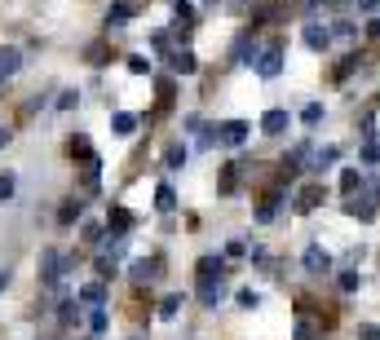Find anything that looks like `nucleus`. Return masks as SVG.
Segmentation results:
<instances>
[{
    "label": "nucleus",
    "instance_id": "obj_1",
    "mask_svg": "<svg viewBox=\"0 0 380 340\" xmlns=\"http://www.w3.org/2000/svg\"><path fill=\"white\" fill-rule=\"evenodd\" d=\"M62 274H67V257H62V252H53V248H44L40 252V278H44V287H58V283H62Z\"/></svg>",
    "mask_w": 380,
    "mask_h": 340
},
{
    "label": "nucleus",
    "instance_id": "obj_2",
    "mask_svg": "<svg viewBox=\"0 0 380 340\" xmlns=\"http://www.w3.org/2000/svg\"><path fill=\"white\" fill-rule=\"evenodd\" d=\"M225 296V278H199V305L204 309H217Z\"/></svg>",
    "mask_w": 380,
    "mask_h": 340
},
{
    "label": "nucleus",
    "instance_id": "obj_3",
    "mask_svg": "<svg viewBox=\"0 0 380 340\" xmlns=\"http://www.w3.org/2000/svg\"><path fill=\"white\" fill-rule=\"evenodd\" d=\"M257 71L266 80H275L279 71H283V44H270V49H261V58H257Z\"/></svg>",
    "mask_w": 380,
    "mask_h": 340
},
{
    "label": "nucleus",
    "instance_id": "obj_4",
    "mask_svg": "<svg viewBox=\"0 0 380 340\" xmlns=\"http://www.w3.org/2000/svg\"><path fill=\"white\" fill-rule=\"evenodd\" d=\"M230 58H234V67H252L257 58H261V53H257V35L243 31L239 40H234V53H230Z\"/></svg>",
    "mask_w": 380,
    "mask_h": 340
},
{
    "label": "nucleus",
    "instance_id": "obj_5",
    "mask_svg": "<svg viewBox=\"0 0 380 340\" xmlns=\"http://www.w3.org/2000/svg\"><path fill=\"white\" fill-rule=\"evenodd\" d=\"M288 124H292V115L283 111V106H275V111L261 115V133H266V137H283V133H288Z\"/></svg>",
    "mask_w": 380,
    "mask_h": 340
},
{
    "label": "nucleus",
    "instance_id": "obj_6",
    "mask_svg": "<svg viewBox=\"0 0 380 340\" xmlns=\"http://www.w3.org/2000/svg\"><path fill=\"white\" fill-rule=\"evenodd\" d=\"M323 199H327V186H323V181H310V186H301V194H296V208L310 212V208H318Z\"/></svg>",
    "mask_w": 380,
    "mask_h": 340
},
{
    "label": "nucleus",
    "instance_id": "obj_7",
    "mask_svg": "<svg viewBox=\"0 0 380 340\" xmlns=\"http://www.w3.org/2000/svg\"><path fill=\"white\" fill-rule=\"evenodd\" d=\"M305 44H310L314 49V53H323V49L331 44V27H323V22H305Z\"/></svg>",
    "mask_w": 380,
    "mask_h": 340
},
{
    "label": "nucleus",
    "instance_id": "obj_8",
    "mask_svg": "<svg viewBox=\"0 0 380 340\" xmlns=\"http://www.w3.org/2000/svg\"><path fill=\"white\" fill-rule=\"evenodd\" d=\"M217 133H221V142H225V146H243V142H248V133H252V128H248L243 119H225V124H221Z\"/></svg>",
    "mask_w": 380,
    "mask_h": 340
},
{
    "label": "nucleus",
    "instance_id": "obj_9",
    "mask_svg": "<svg viewBox=\"0 0 380 340\" xmlns=\"http://www.w3.org/2000/svg\"><path fill=\"white\" fill-rule=\"evenodd\" d=\"M301 261H305V270H310V274H327V270H331V257L318 248V243H314V248H305Z\"/></svg>",
    "mask_w": 380,
    "mask_h": 340
},
{
    "label": "nucleus",
    "instance_id": "obj_10",
    "mask_svg": "<svg viewBox=\"0 0 380 340\" xmlns=\"http://www.w3.org/2000/svg\"><path fill=\"white\" fill-rule=\"evenodd\" d=\"M345 212H349V216H359V221H372V216H376V203H372V199H359V194H349Z\"/></svg>",
    "mask_w": 380,
    "mask_h": 340
},
{
    "label": "nucleus",
    "instance_id": "obj_11",
    "mask_svg": "<svg viewBox=\"0 0 380 340\" xmlns=\"http://www.w3.org/2000/svg\"><path fill=\"white\" fill-rule=\"evenodd\" d=\"M18 67H22V53H18V49H14V44H5V49H0V76H5V80H9V76H14V71H18Z\"/></svg>",
    "mask_w": 380,
    "mask_h": 340
},
{
    "label": "nucleus",
    "instance_id": "obj_12",
    "mask_svg": "<svg viewBox=\"0 0 380 340\" xmlns=\"http://www.w3.org/2000/svg\"><path fill=\"white\" fill-rule=\"evenodd\" d=\"M133 14H137V5H133V0H120V5H115L111 14H106V27H124V22L133 18Z\"/></svg>",
    "mask_w": 380,
    "mask_h": 340
},
{
    "label": "nucleus",
    "instance_id": "obj_13",
    "mask_svg": "<svg viewBox=\"0 0 380 340\" xmlns=\"http://www.w3.org/2000/svg\"><path fill=\"white\" fill-rule=\"evenodd\" d=\"M133 278H137V283H150V278H159V257L133 261Z\"/></svg>",
    "mask_w": 380,
    "mask_h": 340
},
{
    "label": "nucleus",
    "instance_id": "obj_14",
    "mask_svg": "<svg viewBox=\"0 0 380 340\" xmlns=\"http://www.w3.org/2000/svg\"><path fill=\"white\" fill-rule=\"evenodd\" d=\"M102 300H106V287H102V283H89V287H80V305H89V309H102Z\"/></svg>",
    "mask_w": 380,
    "mask_h": 340
},
{
    "label": "nucleus",
    "instance_id": "obj_15",
    "mask_svg": "<svg viewBox=\"0 0 380 340\" xmlns=\"http://www.w3.org/2000/svg\"><path fill=\"white\" fill-rule=\"evenodd\" d=\"M133 230V212L128 208H111V235H128Z\"/></svg>",
    "mask_w": 380,
    "mask_h": 340
},
{
    "label": "nucleus",
    "instance_id": "obj_16",
    "mask_svg": "<svg viewBox=\"0 0 380 340\" xmlns=\"http://www.w3.org/2000/svg\"><path fill=\"white\" fill-rule=\"evenodd\" d=\"M182 164H186V146H182V142H173L169 151H164V168H169V173H177Z\"/></svg>",
    "mask_w": 380,
    "mask_h": 340
},
{
    "label": "nucleus",
    "instance_id": "obj_17",
    "mask_svg": "<svg viewBox=\"0 0 380 340\" xmlns=\"http://www.w3.org/2000/svg\"><path fill=\"white\" fill-rule=\"evenodd\" d=\"M199 278H225V261L221 257H204L199 261Z\"/></svg>",
    "mask_w": 380,
    "mask_h": 340
},
{
    "label": "nucleus",
    "instance_id": "obj_18",
    "mask_svg": "<svg viewBox=\"0 0 380 340\" xmlns=\"http://www.w3.org/2000/svg\"><path fill=\"white\" fill-rule=\"evenodd\" d=\"M177 76H195V67H199V58L195 53H173V62H169Z\"/></svg>",
    "mask_w": 380,
    "mask_h": 340
},
{
    "label": "nucleus",
    "instance_id": "obj_19",
    "mask_svg": "<svg viewBox=\"0 0 380 340\" xmlns=\"http://www.w3.org/2000/svg\"><path fill=\"white\" fill-rule=\"evenodd\" d=\"M111 128L120 133V137H133V128H137V115H128V111H120V115L111 119Z\"/></svg>",
    "mask_w": 380,
    "mask_h": 340
},
{
    "label": "nucleus",
    "instance_id": "obj_20",
    "mask_svg": "<svg viewBox=\"0 0 380 340\" xmlns=\"http://www.w3.org/2000/svg\"><path fill=\"white\" fill-rule=\"evenodd\" d=\"M155 208H159V212H173V208H177L173 186H159V190H155Z\"/></svg>",
    "mask_w": 380,
    "mask_h": 340
},
{
    "label": "nucleus",
    "instance_id": "obj_21",
    "mask_svg": "<svg viewBox=\"0 0 380 340\" xmlns=\"http://www.w3.org/2000/svg\"><path fill=\"white\" fill-rule=\"evenodd\" d=\"M301 124H305V128H318V124H323V106H318V102H310V106L301 111Z\"/></svg>",
    "mask_w": 380,
    "mask_h": 340
},
{
    "label": "nucleus",
    "instance_id": "obj_22",
    "mask_svg": "<svg viewBox=\"0 0 380 340\" xmlns=\"http://www.w3.org/2000/svg\"><path fill=\"white\" fill-rule=\"evenodd\" d=\"M336 160H340V151H336V146H327V151H318V155H314V168L323 173V168H331Z\"/></svg>",
    "mask_w": 380,
    "mask_h": 340
},
{
    "label": "nucleus",
    "instance_id": "obj_23",
    "mask_svg": "<svg viewBox=\"0 0 380 340\" xmlns=\"http://www.w3.org/2000/svg\"><path fill=\"white\" fill-rule=\"evenodd\" d=\"M363 181H367V177L359 173V168H345V177H340V186H345V194H354V190L363 186Z\"/></svg>",
    "mask_w": 380,
    "mask_h": 340
},
{
    "label": "nucleus",
    "instance_id": "obj_24",
    "mask_svg": "<svg viewBox=\"0 0 380 340\" xmlns=\"http://www.w3.org/2000/svg\"><path fill=\"white\" fill-rule=\"evenodd\" d=\"M275 212H279V194H270V199L257 208V221H275Z\"/></svg>",
    "mask_w": 380,
    "mask_h": 340
},
{
    "label": "nucleus",
    "instance_id": "obj_25",
    "mask_svg": "<svg viewBox=\"0 0 380 340\" xmlns=\"http://www.w3.org/2000/svg\"><path fill=\"white\" fill-rule=\"evenodd\" d=\"M354 35H359L354 22H331V40H354Z\"/></svg>",
    "mask_w": 380,
    "mask_h": 340
},
{
    "label": "nucleus",
    "instance_id": "obj_26",
    "mask_svg": "<svg viewBox=\"0 0 380 340\" xmlns=\"http://www.w3.org/2000/svg\"><path fill=\"white\" fill-rule=\"evenodd\" d=\"M89 327H93V336H102L106 327H111V318H106V309H93V314H89Z\"/></svg>",
    "mask_w": 380,
    "mask_h": 340
},
{
    "label": "nucleus",
    "instance_id": "obj_27",
    "mask_svg": "<svg viewBox=\"0 0 380 340\" xmlns=\"http://www.w3.org/2000/svg\"><path fill=\"white\" fill-rule=\"evenodd\" d=\"M234 300H239V305H243V309H257V305H261V296H257V291H252V287H243V291H234Z\"/></svg>",
    "mask_w": 380,
    "mask_h": 340
},
{
    "label": "nucleus",
    "instance_id": "obj_28",
    "mask_svg": "<svg viewBox=\"0 0 380 340\" xmlns=\"http://www.w3.org/2000/svg\"><path fill=\"white\" fill-rule=\"evenodd\" d=\"M124 62H128V71H133V76H146V71H150V62H146L141 53H128Z\"/></svg>",
    "mask_w": 380,
    "mask_h": 340
},
{
    "label": "nucleus",
    "instance_id": "obj_29",
    "mask_svg": "<svg viewBox=\"0 0 380 340\" xmlns=\"http://www.w3.org/2000/svg\"><path fill=\"white\" fill-rule=\"evenodd\" d=\"M363 164H380V142H376V137H367V146H363Z\"/></svg>",
    "mask_w": 380,
    "mask_h": 340
},
{
    "label": "nucleus",
    "instance_id": "obj_30",
    "mask_svg": "<svg viewBox=\"0 0 380 340\" xmlns=\"http://www.w3.org/2000/svg\"><path fill=\"white\" fill-rule=\"evenodd\" d=\"M177 309H182V296H164V305H159V314H164V318H173Z\"/></svg>",
    "mask_w": 380,
    "mask_h": 340
},
{
    "label": "nucleus",
    "instance_id": "obj_31",
    "mask_svg": "<svg viewBox=\"0 0 380 340\" xmlns=\"http://www.w3.org/2000/svg\"><path fill=\"white\" fill-rule=\"evenodd\" d=\"M80 212H85V203H76V199H71V203H67V208H62V212H58V216H62V221H76V216H80Z\"/></svg>",
    "mask_w": 380,
    "mask_h": 340
},
{
    "label": "nucleus",
    "instance_id": "obj_32",
    "mask_svg": "<svg viewBox=\"0 0 380 340\" xmlns=\"http://www.w3.org/2000/svg\"><path fill=\"white\" fill-rule=\"evenodd\" d=\"M359 340H380V323H363L359 327Z\"/></svg>",
    "mask_w": 380,
    "mask_h": 340
},
{
    "label": "nucleus",
    "instance_id": "obj_33",
    "mask_svg": "<svg viewBox=\"0 0 380 340\" xmlns=\"http://www.w3.org/2000/svg\"><path fill=\"white\" fill-rule=\"evenodd\" d=\"M340 291H359V274H354V270L340 274Z\"/></svg>",
    "mask_w": 380,
    "mask_h": 340
},
{
    "label": "nucleus",
    "instance_id": "obj_34",
    "mask_svg": "<svg viewBox=\"0 0 380 340\" xmlns=\"http://www.w3.org/2000/svg\"><path fill=\"white\" fill-rule=\"evenodd\" d=\"M9 194H14V177H9V173H0V203H5Z\"/></svg>",
    "mask_w": 380,
    "mask_h": 340
},
{
    "label": "nucleus",
    "instance_id": "obj_35",
    "mask_svg": "<svg viewBox=\"0 0 380 340\" xmlns=\"http://www.w3.org/2000/svg\"><path fill=\"white\" fill-rule=\"evenodd\" d=\"M292 336H296V340H314V327H310V323H296Z\"/></svg>",
    "mask_w": 380,
    "mask_h": 340
},
{
    "label": "nucleus",
    "instance_id": "obj_36",
    "mask_svg": "<svg viewBox=\"0 0 380 340\" xmlns=\"http://www.w3.org/2000/svg\"><path fill=\"white\" fill-rule=\"evenodd\" d=\"M173 9H177V18H182V22H190V18H195V14H190V5H186V0H173Z\"/></svg>",
    "mask_w": 380,
    "mask_h": 340
},
{
    "label": "nucleus",
    "instance_id": "obj_37",
    "mask_svg": "<svg viewBox=\"0 0 380 340\" xmlns=\"http://www.w3.org/2000/svg\"><path fill=\"white\" fill-rule=\"evenodd\" d=\"M359 9L363 14H380V0H359Z\"/></svg>",
    "mask_w": 380,
    "mask_h": 340
},
{
    "label": "nucleus",
    "instance_id": "obj_38",
    "mask_svg": "<svg viewBox=\"0 0 380 340\" xmlns=\"http://www.w3.org/2000/svg\"><path fill=\"white\" fill-rule=\"evenodd\" d=\"M367 35H380V18H372V22H367Z\"/></svg>",
    "mask_w": 380,
    "mask_h": 340
},
{
    "label": "nucleus",
    "instance_id": "obj_39",
    "mask_svg": "<svg viewBox=\"0 0 380 340\" xmlns=\"http://www.w3.org/2000/svg\"><path fill=\"white\" fill-rule=\"evenodd\" d=\"M9 287V270H0V291H5Z\"/></svg>",
    "mask_w": 380,
    "mask_h": 340
},
{
    "label": "nucleus",
    "instance_id": "obj_40",
    "mask_svg": "<svg viewBox=\"0 0 380 340\" xmlns=\"http://www.w3.org/2000/svg\"><path fill=\"white\" fill-rule=\"evenodd\" d=\"M248 5H252V0H234V9H248Z\"/></svg>",
    "mask_w": 380,
    "mask_h": 340
},
{
    "label": "nucleus",
    "instance_id": "obj_41",
    "mask_svg": "<svg viewBox=\"0 0 380 340\" xmlns=\"http://www.w3.org/2000/svg\"><path fill=\"white\" fill-rule=\"evenodd\" d=\"M0 146H9V133L5 128H0Z\"/></svg>",
    "mask_w": 380,
    "mask_h": 340
},
{
    "label": "nucleus",
    "instance_id": "obj_42",
    "mask_svg": "<svg viewBox=\"0 0 380 340\" xmlns=\"http://www.w3.org/2000/svg\"><path fill=\"white\" fill-rule=\"evenodd\" d=\"M204 5H217V0H204Z\"/></svg>",
    "mask_w": 380,
    "mask_h": 340
},
{
    "label": "nucleus",
    "instance_id": "obj_43",
    "mask_svg": "<svg viewBox=\"0 0 380 340\" xmlns=\"http://www.w3.org/2000/svg\"><path fill=\"white\" fill-rule=\"evenodd\" d=\"M0 84H5V76H0Z\"/></svg>",
    "mask_w": 380,
    "mask_h": 340
},
{
    "label": "nucleus",
    "instance_id": "obj_44",
    "mask_svg": "<svg viewBox=\"0 0 380 340\" xmlns=\"http://www.w3.org/2000/svg\"><path fill=\"white\" fill-rule=\"evenodd\" d=\"M89 340H93V336H89Z\"/></svg>",
    "mask_w": 380,
    "mask_h": 340
}]
</instances>
